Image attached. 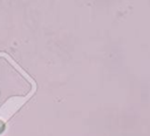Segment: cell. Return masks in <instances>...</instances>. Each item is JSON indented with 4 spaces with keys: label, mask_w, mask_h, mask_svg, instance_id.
Returning a JSON list of instances; mask_svg holds the SVG:
<instances>
[{
    "label": "cell",
    "mask_w": 150,
    "mask_h": 136,
    "mask_svg": "<svg viewBox=\"0 0 150 136\" xmlns=\"http://www.w3.org/2000/svg\"><path fill=\"white\" fill-rule=\"evenodd\" d=\"M4 130H5V123H4L2 121H0V134H1Z\"/></svg>",
    "instance_id": "1"
}]
</instances>
